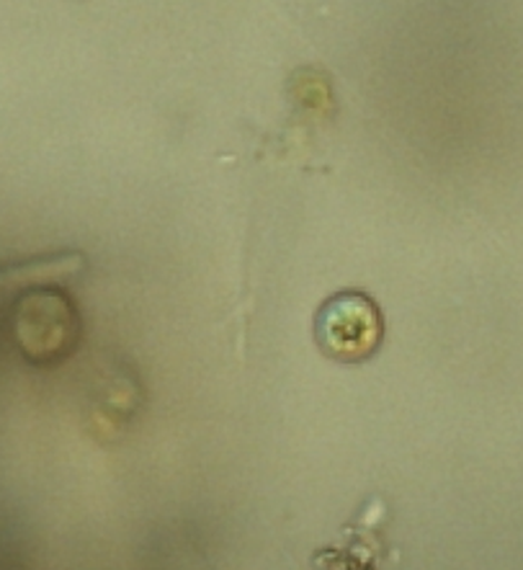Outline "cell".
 Returning a JSON list of instances; mask_svg holds the SVG:
<instances>
[{
  "instance_id": "cell-1",
  "label": "cell",
  "mask_w": 523,
  "mask_h": 570,
  "mask_svg": "<svg viewBox=\"0 0 523 570\" xmlns=\"http://www.w3.org/2000/svg\"><path fill=\"white\" fill-rule=\"evenodd\" d=\"M384 336L379 307L362 292H341L320 307L315 338L330 360L364 362L377 352Z\"/></svg>"
}]
</instances>
